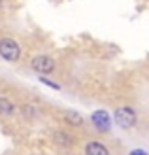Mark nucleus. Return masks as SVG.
<instances>
[{
    "mask_svg": "<svg viewBox=\"0 0 149 155\" xmlns=\"http://www.w3.org/2000/svg\"><path fill=\"white\" fill-rule=\"evenodd\" d=\"M0 57L8 63H17L21 59V45L13 38H0Z\"/></svg>",
    "mask_w": 149,
    "mask_h": 155,
    "instance_id": "1",
    "label": "nucleus"
},
{
    "mask_svg": "<svg viewBox=\"0 0 149 155\" xmlns=\"http://www.w3.org/2000/svg\"><path fill=\"white\" fill-rule=\"evenodd\" d=\"M85 155H109V150L106 144L92 140V142H87V146H85Z\"/></svg>",
    "mask_w": 149,
    "mask_h": 155,
    "instance_id": "5",
    "label": "nucleus"
},
{
    "mask_svg": "<svg viewBox=\"0 0 149 155\" xmlns=\"http://www.w3.org/2000/svg\"><path fill=\"white\" fill-rule=\"evenodd\" d=\"M55 142L62 146V148H70V146H74V138L68 133H64V130H57L55 133Z\"/></svg>",
    "mask_w": 149,
    "mask_h": 155,
    "instance_id": "6",
    "label": "nucleus"
},
{
    "mask_svg": "<svg viewBox=\"0 0 149 155\" xmlns=\"http://www.w3.org/2000/svg\"><path fill=\"white\" fill-rule=\"evenodd\" d=\"M130 155H149V153H147L145 150H132Z\"/></svg>",
    "mask_w": 149,
    "mask_h": 155,
    "instance_id": "10",
    "label": "nucleus"
},
{
    "mask_svg": "<svg viewBox=\"0 0 149 155\" xmlns=\"http://www.w3.org/2000/svg\"><path fill=\"white\" fill-rule=\"evenodd\" d=\"M91 123L95 125L96 130H100V133H108L109 127H112V119H109V114L106 110H96L91 115Z\"/></svg>",
    "mask_w": 149,
    "mask_h": 155,
    "instance_id": "4",
    "label": "nucleus"
},
{
    "mask_svg": "<svg viewBox=\"0 0 149 155\" xmlns=\"http://www.w3.org/2000/svg\"><path fill=\"white\" fill-rule=\"evenodd\" d=\"M113 119L117 123V127L119 129H125V130H128L136 125V112H134V108H130V106H121V108H117L115 114H113Z\"/></svg>",
    "mask_w": 149,
    "mask_h": 155,
    "instance_id": "2",
    "label": "nucleus"
},
{
    "mask_svg": "<svg viewBox=\"0 0 149 155\" xmlns=\"http://www.w3.org/2000/svg\"><path fill=\"white\" fill-rule=\"evenodd\" d=\"M62 117H64V123H68V125H72V127H81L83 125V117L77 112H64Z\"/></svg>",
    "mask_w": 149,
    "mask_h": 155,
    "instance_id": "7",
    "label": "nucleus"
},
{
    "mask_svg": "<svg viewBox=\"0 0 149 155\" xmlns=\"http://www.w3.org/2000/svg\"><path fill=\"white\" fill-rule=\"evenodd\" d=\"M0 8H2V0H0Z\"/></svg>",
    "mask_w": 149,
    "mask_h": 155,
    "instance_id": "11",
    "label": "nucleus"
},
{
    "mask_svg": "<svg viewBox=\"0 0 149 155\" xmlns=\"http://www.w3.org/2000/svg\"><path fill=\"white\" fill-rule=\"evenodd\" d=\"M30 66L32 70L38 72L40 76H45V74H51L55 70V61L47 55H36L32 61H30Z\"/></svg>",
    "mask_w": 149,
    "mask_h": 155,
    "instance_id": "3",
    "label": "nucleus"
},
{
    "mask_svg": "<svg viewBox=\"0 0 149 155\" xmlns=\"http://www.w3.org/2000/svg\"><path fill=\"white\" fill-rule=\"evenodd\" d=\"M0 114H2V115L13 114V104H11L8 98H0Z\"/></svg>",
    "mask_w": 149,
    "mask_h": 155,
    "instance_id": "8",
    "label": "nucleus"
},
{
    "mask_svg": "<svg viewBox=\"0 0 149 155\" xmlns=\"http://www.w3.org/2000/svg\"><path fill=\"white\" fill-rule=\"evenodd\" d=\"M38 80H40L42 83H45V85H49L51 89H60V87H59V83H55V81H49L47 78H44V76H40V78H38Z\"/></svg>",
    "mask_w": 149,
    "mask_h": 155,
    "instance_id": "9",
    "label": "nucleus"
}]
</instances>
